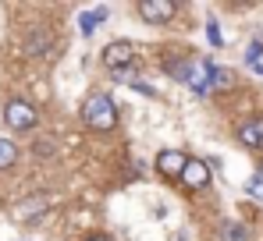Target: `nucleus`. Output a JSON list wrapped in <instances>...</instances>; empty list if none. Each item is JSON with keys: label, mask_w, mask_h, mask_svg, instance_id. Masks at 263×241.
Segmentation results:
<instances>
[{"label": "nucleus", "mask_w": 263, "mask_h": 241, "mask_svg": "<svg viewBox=\"0 0 263 241\" xmlns=\"http://www.w3.org/2000/svg\"><path fill=\"white\" fill-rule=\"evenodd\" d=\"M164 71L175 82H185L196 96H210V61H196V57H164Z\"/></svg>", "instance_id": "f257e3e1"}, {"label": "nucleus", "mask_w": 263, "mask_h": 241, "mask_svg": "<svg viewBox=\"0 0 263 241\" xmlns=\"http://www.w3.org/2000/svg\"><path fill=\"white\" fill-rule=\"evenodd\" d=\"M82 120H86L92 131H114L118 124V107L107 92H89L86 103H82Z\"/></svg>", "instance_id": "f03ea898"}, {"label": "nucleus", "mask_w": 263, "mask_h": 241, "mask_svg": "<svg viewBox=\"0 0 263 241\" xmlns=\"http://www.w3.org/2000/svg\"><path fill=\"white\" fill-rule=\"evenodd\" d=\"M4 120H7L11 131H29V128H36L40 114L29 99H7L4 103Z\"/></svg>", "instance_id": "7ed1b4c3"}, {"label": "nucleus", "mask_w": 263, "mask_h": 241, "mask_svg": "<svg viewBox=\"0 0 263 241\" xmlns=\"http://www.w3.org/2000/svg\"><path fill=\"white\" fill-rule=\"evenodd\" d=\"M103 64L118 75V71H132V64H135V46L128 39H114L107 43V50H103Z\"/></svg>", "instance_id": "20e7f679"}, {"label": "nucleus", "mask_w": 263, "mask_h": 241, "mask_svg": "<svg viewBox=\"0 0 263 241\" xmlns=\"http://www.w3.org/2000/svg\"><path fill=\"white\" fill-rule=\"evenodd\" d=\"M135 11H139V18H142L146 25H167V22L175 18L178 7L171 4V0H142Z\"/></svg>", "instance_id": "39448f33"}, {"label": "nucleus", "mask_w": 263, "mask_h": 241, "mask_svg": "<svg viewBox=\"0 0 263 241\" xmlns=\"http://www.w3.org/2000/svg\"><path fill=\"white\" fill-rule=\"evenodd\" d=\"M178 181H181V185H185L189 192H203V188L210 185V163H203V160H189Z\"/></svg>", "instance_id": "423d86ee"}, {"label": "nucleus", "mask_w": 263, "mask_h": 241, "mask_svg": "<svg viewBox=\"0 0 263 241\" xmlns=\"http://www.w3.org/2000/svg\"><path fill=\"white\" fill-rule=\"evenodd\" d=\"M185 163H189V156L178 153V149H164V153H157V170H160L164 177H181Z\"/></svg>", "instance_id": "0eeeda50"}, {"label": "nucleus", "mask_w": 263, "mask_h": 241, "mask_svg": "<svg viewBox=\"0 0 263 241\" xmlns=\"http://www.w3.org/2000/svg\"><path fill=\"white\" fill-rule=\"evenodd\" d=\"M238 142L246 149H263V117H253L238 128Z\"/></svg>", "instance_id": "6e6552de"}, {"label": "nucleus", "mask_w": 263, "mask_h": 241, "mask_svg": "<svg viewBox=\"0 0 263 241\" xmlns=\"http://www.w3.org/2000/svg\"><path fill=\"white\" fill-rule=\"evenodd\" d=\"M107 14H110V11H107L103 4H100V7H92V11H82V14H79V29H82V36H92Z\"/></svg>", "instance_id": "1a4fd4ad"}, {"label": "nucleus", "mask_w": 263, "mask_h": 241, "mask_svg": "<svg viewBox=\"0 0 263 241\" xmlns=\"http://www.w3.org/2000/svg\"><path fill=\"white\" fill-rule=\"evenodd\" d=\"M217 238L220 241H249V231H246V224H238V220H224Z\"/></svg>", "instance_id": "9d476101"}, {"label": "nucleus", "mask_w": 263, "mask_h": 241, "mask_svg": "<svg viewBox=\"0 0 263 241\" xmlns=\"http://www.w3.org/2000/svg\"><path fill=\"white\" fill-rule=\"evenodd\" d=\"M231 85H235V71H228V68H214V71H210V92L231 89Z\"/></svg>", "instance_id": "9b49d317"}, {"label": "nucleus", "mask_w": 263, "mask_h": 241, "mask_svg": "<svg viewBox=\"0 0 263 241\" xmlns=\"http://www.w3.org/2000/svg\"><path fill=\"white\" fill-rule=\"evenodd\" d=\"M14 160H18V146L11 138H0V170L14 167Z\"/></svg>", "instance_id": "f8f14e48"}, {"label": "nucleus", "mask_w": 263, "mask_h": 241, "mask_svg": "<svg viewBox=\"0 0 263 241\" xmlns=\"http://www.w3.org/2000/svg\"><path fill=\"white\" fill-rule=\"evenodd\" d=\"M246 64H249L253 71H260V75H263V43H253V46L246 50Z\"/></svg>", "instance_id": "ddd939ff"}, {"label": "nucleus", "mask_w": 263, "mask_h": 241, "mask_svg": "<svg viewBox=\"0 0 263 241\" xmlns=\"http://www.w3.org/2000/svg\"><path fill=\"white\" fill-rule=\"evenodd\" d=\"M246 195L263 206V177H249V181H246Z\"/></svg>", "instance_id": "4468645a"}, {"label": "nucleus", "mask_w": 263, "mask_h": 241, "mask_svg": "<svg viewBox=\"0 0 263 241\" xmlns=\"http://www.w3.org/2000/svg\"><path fill=\"white\" fill-rule=\"evenodd\" d=\"M46 50H50V36H43V32H40V36H32V39H29V53L43 57Z\"/></svg>", "instance_id": "2eb2a0df"}, {"label": "nucleus", "mask_w": 263, "mask_h": 241, "mask_svg": "<svg viewBox=\"0 0 263 241\" xmlns=\"http://www.w3.org/2000/svg\"><path fill=\"white\" fill-rule=\"evenodd\" d=\"M206 36H210V43H214V46H220V29H217V22H206Z\"/></svg>", "instance_id": "dca6fc26"}, {"label": "nucleus", "mask_w": 263, "mask_h": 241, "mask_svg": "<svg viewBox=\"0 0 263 241\" xmlns=\"http://www.w3.org/2000/svg\"><path fill=\"white\" fill-rule=\"evenodd\" d=\"M36 153H40V156H53V142H40Z\"/></svg>", "instance_id": "f3484780"}, {"label": "nucleus", "mask_w": 263, "mask_h": 241, "mask_svg": "<svg viewBox=\"0 0 263 241\" xmlns=\"http://www.w3.org/2000/svg\"><path fill=\"white\" fill-rule=\"evenodd\" d=\"M89 241H110V238H103V234H96V238H89Z\"/></svg>", "instance_id": "a211bd4d"}, {"label": "nucleus", "mask_w": 263, "mask_h": 241, "mask_svg": "<svg viewBox=\"0 0 263 241\" xmlns=\"http://www.w3.org/2000/svg\"><path fill=\"white\" fill-rule=\"evenodd\" d=\"M256 177H263V163H260V174H256Z\"/></svg>", "instance_id": "6ab92c4d"}]
</instances>
